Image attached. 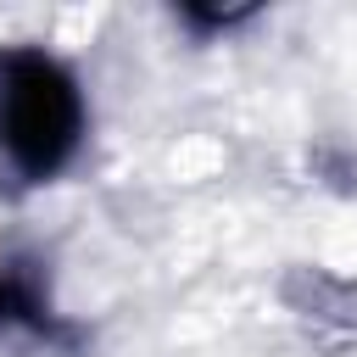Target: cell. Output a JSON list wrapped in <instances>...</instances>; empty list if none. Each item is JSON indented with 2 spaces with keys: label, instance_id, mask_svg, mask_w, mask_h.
Listing matches in <instances>:
<instances>
[{
  "label": "cell",
  "instance_id": "cell-1",
  "mask_svg": "<svg viewBox=\"0 0 357 357\" xmlns=\"http://www.w3.org/2000/svg\"><path fill=\"white\" fill-rule=\"evenodd\" d=\"M84 106L78 84L39 50H22L0 67V151L22 178H50L78 151Z\"/></svg>",
  "mask_w": 357,
  "mask_h": 357
}]
</instances>
